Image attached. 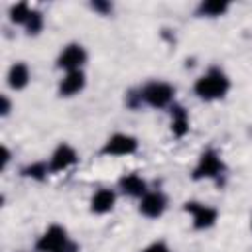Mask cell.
<instances>
[{
	"mask_svg": "<svg viewBox=\"0 0 252 252\" xmlns=\"http://www.w3.org/2000/svg\"><path fill=\"white\" fill-rule=\"evenodd\" d=\"M230 89V83L226 79V75L219 69H211L205 75H201L195 83V93L205 98V100H213V98H220L226 94V91Z\"/></svg>",
	"mask_w": 252,
	"mask_h": 252,
	"instance_id": "1",
	"label": "cell"
},
{
	"mask_svg": "<svg viewBox=\"0 0 252 252\" xmlns=\"http://www.w3.org/2000/svg\"><path fill=\"white\" fill-rule=\"evenodd\" d=\"M37 250L39 252H69L75 250L73 244L67 242V232L61 226H49L43 236L37 240Z\"/></svg>",
	"mask_w": 252,
	"mask_h": 252,
	"instance_id": "2",
	"label": "cell"
},
{
	"mask_svg": "<svg viewBox=\"0 0 252 252\" xmlns=\"http://www.w3.org/2000/svg\"><path fill=\"white\" fill-rule=\"evenodd\" d=\"M150 106H156V108H161V106H167L173 98V89L171 85L167 83H161V81H154L150 85L144 87L142 94H140Z\"/></svg>",
	"mask_w": 252,
	"mask_h": 252,
	"instance_id": "3",
	"label": "cell"
},
{
	"mask_svg": "<svg viewBox=\"0 0 252 252\" xmlns=\"http://www.w3.org/2000/svg\"><path fill=\"white\" fill-rule=\"evenodd\" d=\"M136 150H138L136 138H132L128 134H114L106 140V144L102 148V154H106V156H128V154H134Z\"/></svg>",
	"mask_w": 252,
	"mask_h": 252,
	"instance_id": "4",
	"label": "cell"
},
{
	"mask_svg": "<svg viewBox=\"0 0 252 252\" xmlns=\"http://www.w3.org/2000/svg\"><path fill=\"white\" fill-rule=\"evenodd\" d=\"M87 61V53L85 49L79 45V43H71L67 45L61 53H59V59H57V65L61 69H67L69 71H81V65Z\"/></svg>",
	"mask_w": 252,
	"mask_h": 252,
	"instance_id": "5",
	"label": "cell"
},
{
	"mask_svg": "<svg viewBox=\"0 0 252 252\" xmlns=\"http://www.w3.org/2000/svg\"><path fill=\"white\" fill-rule=\"evenodd\" d=\"M220 171H222V161H220V158H219L215 152H205V154L199 158V163H197V167H195L193 177H195V179H201V177H217Z\"/></svg>",
	"mask_w": 252,
	"mask_h": 252,
	"instance_id": "6",
	"label": "cell"
},
{
	"mask_svg": "<svg viewBox=\"0 0 252 252\" xmlns=\"http://www.w3.org/2000/svg\"><path fill=\"white\" fill-rule=\"evenodd\" d=\"M185 211L193 215V224L195 228H207L217 220V211L209 205H201V203H187Z\"/></svg>",
	"mask_w": 252,
	"mask_h": 252,
	"instance_id": "7",
	"label": "cell"
},
{
	"mask_svg": "<svg viewBox=\"0 0 252 252\" xmlns=\"http://www.w3.org/2000/svg\"><path fill=\"white\" fill-rule=\"evenodd\" d=\"M77 152L69 146V144H61L55 152H53V156H51V159H49V169L51 171H63V169H67V167H71L73 163H77Z\"/></svg>",
	"mask_w": 252,
	"mask_h": 252,
	"instance_id": "8",
	"label": "cell"
},
{
	"mask_svg": "<svg viewBox=\"0 0 252 252\" xmlns=\"http://www.w3.org/2000/svg\"><path fill=\"white\" fill-rule=\"evenodd\" d=\"M165 205L167 203L161 193H146L140 201V213L150 219H156L165 211Z\"/></svg>",
	"mask_w": 252,
	"mask_h": 252,
	"instance_id": "9",
	"label": "cell"
},
{
	"mask_svg": "<svg viewBox=\"0 0 252 252\" xmlns=\"http://www.w3.org/2000/svg\"><path fill=\"white\" fill-rule=\"evenodd\" d=\"M85 87V75L83 71H69L63 81L59 83V94L61 96H73Z\"/></svg>",
	"mask_w": 252,
	"mask_h": 252,
	"instance_id": "10",
	"label": "cell"
},
{
	"mask_svg": "<svg viewBox=\"0 0 252 252\" xmlns=\"http://www.w3.org/2000/svg\"><path fill=\"white\" fill-rule=\"evenodd\" d=\"M114 201H116V197H114V193L110 189H98L91 199V211L98 213V215L108 213L114 207Z\"/></svg>",
	"mask_w": 252,
	"mask_h": 252,
	"instance_id": "11",
	"label": "cell"
},
{
	"mask_svg": "<svg viewBox=\"0 0 252 252\" xmlns=\"http://www.w3.org/2000/svg\"><path fill=\"white\" fill-rule=\"evenodd\" d=\"M30 83V69L26 63H16L8 71V85L12 89H24Z\"/></svg>",
	"mask_w": 252,
	"mask_h": 252,
	"instance_id": "12",
	"label": "cell"
},
{
	"mask_svg": "<svg viewBox=\"0 0 252 252\" xmlns=\"http://www.w3.org/2000/svg\"><path fill=\"white\" fill-rule=\"evenodd\" d=\"M120 187L124 193L132 195V197H144L146 195V181L136 175V173H130V175H124L120 179Z\"/></svg>",
	"mask_w": 252,
	"mask_h": 252,
	"instance_id": "13",
	"label": "cell"
},
{
	"mask_svg": "<svg viewBox=\"0 0 252 252\" xmlns=\"http://www.w3.org/2000/svg\"><path fill=\"white\" fill-rule=\"evenodd\" d=\"M171 130H173V134L175 136H183V134H187V130H189V118H187V114H185V110L183 108H173V120H171Z\"/></svg>",
	"mask_w": 252,
	"mask_h": 252,
	"instance_id": "14",
	"label": "cell"
},
{
	"mask_svg": "<svg viewBox=\"0 0 252 252\" xmlns=\"http://www.w3.org/2000/svg\"><path fill=\"white\" fill-rule=\"evenodd\" d=\"M228 8L226 2H220V0H209V2H203L201 4V12L207 14V16H220L224 14Z\"/></svg>",
	"mask_w": 252,
	"mask_h": 252,
	"instance_id": "15",
	"label": "cell"
},
{
	"mask_svg": "<svg viewBox=\"0 0 252 252\" xmlns=\"http://www.w3.org/2000/svg\"><path fill=\"white\" fill-rule=\"evenodd\" d=\"M32 12H33V10H30L28 4H16V6H12V10H10V18H12V22L26 24L28 18L32 16Z\"/></svg>",
	"mask_w": 252,
	"mask_h": 252,
	"instance_id": "16",
	"label": "cell"
},
{
	"mask_svg": "<svg viewBox=\"0 0 252 252\" xmlns=\"http://www.w3.org/2000/svg\"><path fill=\"white\" fill-rule=\"evenodd\" d=\"M26 26H28V33H37L39 30H41V26H43V16L39 14V12H32V16L28 18V22H26Z\"/></svg>",
	"mask_w": 252,
	"mask_h": 252,
	"instance_id": "17",
	"label": "cell"
},
{
	"mask_svg": "<svg viewBox=\"0 0 252 252\" xmlns=\"http://www.w3.org/2000/svg\"><path fill=\"white\" fill-rule=\"evenodd\" d=\"M47 165L45 163H33V165H30V167H26L24 169V173L26 175H30V177H35V179H41L45 173H47Z\"/></svg>",
	"mask_w": 252,
	"mask_h": 252,
	"instance_id": "18",
	"label": "cell"
},
{
	"mask_svg": "<svg viewBox=\"0 0 252 252\" xmlns=\"http://www.w3.org/2000/svg\"><path fill=\"white\" fill-rule=\"evenodd\" d=\"M142 252H169V248L163 244V242H154V244H150L146 250H142Z\"/></svg>",
	"mask_w": 252,
	"mask_h": 252,
	"instance_id": "19",
	"label": "cell"
},
{
	"mask_svg": "<svg viewBox=\"0 0 252 252\" xmlns=\"http://www.w3.org/2000/svg\"><path fill=\"white\" fill-rule=\"evenodd\" d=\"M0 110H2V114H8L10 112V100L6 96H2V108Z\"/></svg>",
	"mask_w": 252,
	"mask_h": 252,
	"instance_id": "20",
	"label": "cell"
},
{
	"mask_svg": "<svg viewBox=\"0 0 252 252\" xmlns=\"http://www.w3.org/2000/svg\"><path fill=\"white\" fill-rule=\"evenodd\" d=\"M93 8H96V10H102V12H108V10H110V4H102V2H94V4H93Z\"/></svg>",
	"mask_w": 252,
	"mask_h": 252,
	"instance_id": "21",
	"label": "cell"
}]
</instances>
